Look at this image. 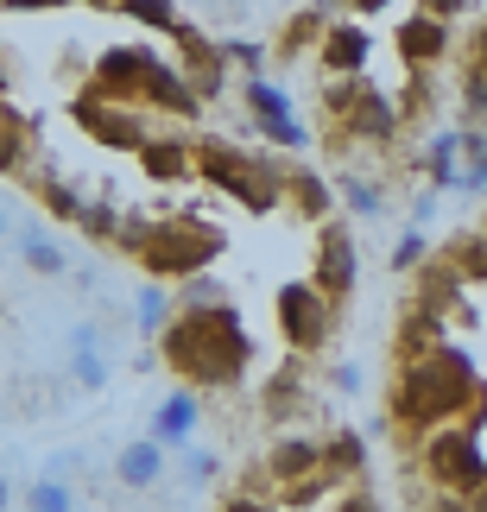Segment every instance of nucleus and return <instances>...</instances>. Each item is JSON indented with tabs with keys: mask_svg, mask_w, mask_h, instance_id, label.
Returning a JSON list of instances; mask_svg holds the SVG:
<instances>
[{
	"mask_svg": "<svg viewBox=\"0 0 487 512\" xmlns=\"http://www.w3.org/2000/svg\"><path fill=\"white\" fill-rule=\"evenodd\" d=\"M487 405V386L475 361L462 348H431L418 354V361L399 367L393 392H386V418H393V430H405V437H431V430L456 424V418H475V411Z\"/></svg>",
	"mask_w": 487,
	"mask_h": 512,
	"instance_id": "f257e3e1",
	"label": "nucleus"
},
{
	"mask_svg": "<svg viewBox=\"0 0 487 512\" xmlns=\"http://www.w3.org/2000/svg\"><path fill=\"white\" fill-rule=\"evenodd\" d=\"M159 361L178 373L190 392L241 386V373L253 361V336H247V323H241V304L178 310V323L159 336Z\"/></svg>",
	"mask_w": 487,
	"mask_h": 512,
	"instance_id": "f03ea898",
	"label": "nucleus"
},
{
	"mask_svg": "<svg viewBox=\"0 0 487 512\" xmlns=\"http://www.w3.org/2000/svg\"><path fill=\"white\" fill-rule=\"evenodd\" d=\"M228 253V234L209 222V215H159V222L146 228V241L133 247V260L152 285H184L209 272Z\"/></svg>",
	"mask_w": 487,
	"mask_h": 512,
	"instance_id": "7ed1b4c3",
	"label": "nucleus"
},
{
	"mask_svg": "<svg viewBox=\"0 0 487 512\" xmlns=\"http://www.w3.org/2000/svg\"><path fill=\"white\" fill-rule=\"evenodd\" d=\"M197 177L209 190L235 196L247 215H272L285 203V171L272 159H260V152L222 140V133H203V140H197Z\"/></svg>",
	"mask_w": 487,
	"mask_h": 512,
	"instance_id": "20e7f679",
	"label": "nucleus"
},
{
	"mask_svg": "<svg viewBox=\"0 0 487 512\" xmlns=\"http://www.w3.org/2000/svg\"><path fill=\"white\" fill-rule=\"evenodd\" d=\"M418 481L469 506L481 487H487L481 430L475 424H443V430H431V437H418Z\"/></svg>",
	"mask_w": 487,
	"mask_h": 512,
	"instance_id": "39448f33",
	"label": "nucleus"
},
{
	"mask_svg": "<svg viewBox=\"0 0 487 512\" xmlns=\"http://www.w3.org/2000/svg\"><path fill=\"white\" fill-rule=\"evenodd\" d=\"M323 108H329V146L336 140H361V146H386L399 133V102L386 89L361 83H323Z\"/></svg>",
	"mask_w": 487,
	"mask_h": 512,
	"instance_id": "423d86ee",
	"label": "nucleus"
},
{
	"mask_svg": "<svg viewBox=\"0 0 487 512\" xmlns=\"http://www.w3.org/2000/svg\"><path fill=\"white\" fill-rule=\"evenodd\" d=\"M336 317L342 310L323 298L310 279H285L279 291H272V323H279V342L291 361H304V354L329 348V336H336Z\"/></svg>",
	"mask_w": 487,
	"mask_h": 512,
	"instance_id": "0eeeda50",
	"label": "nucleus"
},
{
	"mask_svg": "<svg viewBox=\"0 0 487 512\" xmlns=\"http://www.w3.org/2000/svg\"><path fill=\"white\" fill-rule=\"evenodd\" d=\"M260 481H266V494H279L285 506H304V500H317L329 475H323V443L317 437H279L266 449V462H260Z\"/></svg>",
	"mask_w": 487,
	"mask_h": 512,
	"instance_id": "6e6552de",
	"label": "nucleus"
},
{
	"mask_svg": "<svg viewBox=\"0 0 487 512\" xmlns=\"http://www.w3.org/2000/svg\"><path fill=\"white\" fill-rule=\"evenodd\" d=\"M310 285L323 291L329 304H348L355 298V285H361V247H355V234H348V222H329L317 228V253H310Z\"/></svg>",
	"mask_w": 487,
	"mask_h": 512,
	"instance_id": "1a4fd4ad",
	"label": "nucleus"
},
{
	"mask_svg": "<svg viewBox=\"0 0 487 512\" xmlns=\"http://www.w3.org/2000/svg\"><path fill=\"white\" fill-rule=\"evenodd\" d=\"M76 127L89 133L95 146H108V152H133L140 159V146L152 140V127H146V114L140 108H127V102H108V95H95V89H83L76 95Z\"/></svg>",
	"mask_w": 487,
	"mask_h": 512,
	"instance_id": "9d476101",
	"label": "nucleus"
},
{
	"mask_svg": "<svg viewBox=\"0 0 487 512\" xmlns=\"http://www.w3.org/2000/svg\"><path fill=\"white\" fill-rule=\"evenodd\" d=\"M241 102H247L253 127H260L272 146H285V152H304V146H310V127L298 121V108H291V95H285L279 83L253 76V83H241Z\"/></svg>",
	"mask_w": 487,
	"mask_h": 512,
	"instance_id": "9b49d317",
	"label": "nucleus"
},
{
	"mask_svg": "<svg viewBox=\"0 0 487 512\" xmlns=\"http://www.w3.org/2000/svg\"><path fill=\"white\" fill-rule=\"evenodd\" d=\"M317 64H323V83H361L367 64H374V32L355 26V19H329Z\"/></svg>",
	"mask_w": 487,
	"mask_h": 512,
	"instance_id": "f8f14e48",
	"label": "nucleus"
},
{
	"mask_svg": "<svg viewBox=\"0 0 487 512\" xmlns=\"http://www.w3.org/2000/svg\"><path fill=\"white\" fill-rule=\"evenodd\" d=\"M203 430V392H190V386H171L159 411H152V430L146 437L159 443V449H190V437Z\"/></svg>",
	"mask_w": 487,
	"mask_h": 512,
	"instance_id": "ddd939ff",
	"label": "nucleus"
},
{
	"mask_svg": "<svg viewBox=\"0 0 487 512\" xmlns=\"http://www.w3.org/2000/svg\"><path fill=\"white\" fill-rule=\"evenodd\" d=\"M393 51H399V64L412 70V76L418 70H437V57L450 51V26L418 7L412 19H399V26H393Z\"/></svg>",
	"mask_w": 487,
	"mask_h": 512,
	"instance_id": "4468645a",
	"label": "nucleus"
},
{
	"mask_svg": "<svg viewBox=\"0 0 487 512\" xmlns=\"http://www.w3.org/2000/svg\"><path fill=\"white\" fill-rule=\"evenodd\" d=\"M140 171L152 184H197V140H184V133H152L140 146Z\"/></svg>",
	"mask_w": 487,
	"mask_h": 512,
	"instance_id": "2eb2a0df",
	"label": "nucleus"
},
{
	"mask_svg": "<svg viewBox=\"0 0 487 512\" xmlns=\"http://www.w3.org/2000/svg\"><path fill=\"white\" fill-rule=\"evenodd\" d=\"M13 247H19V260H26V272H38V279H64V272H70L64 241H57V234L38 222V215L13 222Z\"/></svg>",
	"mask_w": 487,
	"mask_h": 512,
	"instance_id": "dca6fc26",
	"label": "nucleus"
},
{
	"mask_svg": "<svg viewBox=\"0 0 487 512\" xmlns=\"http://www.w3.org/2000/svg\"><path fill=\"white\" fill-rule=\"evenodd\" d=\"M260 411H266V424L304 418V411H310V373H304V361H285L279 373H272L266 392H260Z\"/></svg>",
	"mask_w": 487,
	"mask_h": 512,
	"instance_id": "f3484780",
	"label": "nucleus"
},
{
	"mask_svg": "<svg viewBox=\"0 0 487 512\" xmlns=\"http://www.w3.org/2000/svg\"><path fill=\"white\" fill-rule=\"evenodd\" d=\"M418 171H424V190H462V127H437L431 140H424V159H418Z\"/></svg>",
	"mask_w": 487,
	"mask_h": 512,
	"instance_id": "a211bd4d",
	"label": "nucleus"
},
{
	"mask_svg": "<svg viewBox=\"0 0 487 512\" xmlns=\"http://www.w3.org/2000/svg\"><path fill=\"white\" fill-rule=\"evenodd\" d=\"M329 190L348 203V215H361V222H380L386 215V184L374 171H361V165H336L329 171Z\"/></svg>",
	"mask_w": 487,
	"mask_h": 512,
	"instance_id": "6ab92c4d",
	"label": "nucleus"
},
{
	"mask_svg": "<svg viewBox=\"0 0 487 512\" xmlns=\"http://www.w3.org/2000/svg\"><path fill=\"white\" fill-rule=\"evenodd\" d=\"M165 475V449L152 443V437H133L121 456H114V481L127 487V494H146V487H159Z\"/></svg>",
	"mask_w": 487,
	"mask_h": 512,
	"instance_id": "aec40b11",
	"label": "nucleus"
},
{
	"mask_svg": "<svg viewBox=\"0 0 487 512\" xmlns=\"http://www.w3.org/2000/svg\"><path fill=\"white\" fill-rule=\"evenodd\" d=\"M323 475H329V481H355V487H361V475H367V437H361V430L336 424V430L323 437Z\"/></svg>",
	"mask_w": 487,
	"mask_h": 512,
	"instance_id": "412c9836",
	"label": "nucleus"
},
{
	"mask_svg": "<svg viewBox=\"0 0 487 512\" xmlns=\"http://www.w3.org/2000/svg\"><path fill=\"white\" fill-rule=\"evenodd\" d=\"M171 323H178V291H171V285H152V279H146L140 291H133V329H140L146 342H159Z\"/></svg>",
	"mask_w": 487,
	"mask_h": 512,
	"instance_id": "4be33fe9",
	"label": "nucleus"
},
{
	"mask_svg": "<svg viewBox=\"0 0 487 512\" xmlns=\"http://www.w3.org/2000/svg\"><path fill=\"white\" fill-rule=\"evenodd\" d=\"M285 203L304 215V222H329V209H336V190H329L323 171H285Z\"/></svg>",
	"mask_w": 487,
	"mask_h": 512,
	"instance_id": "5701e85b",
	"label": "nucleus"
},
{
	"mask_svg": "<svg viewBox=\"0 0 487 512\" xmlns=\"http://www.w3.org/2000/svg\"><path fill=\"white\" fill-rule=\"evenodd\" d=\"M456 298H462V279L443 260H431L418 272V298H412V310H431V317H450L456 310Z\"/></svg>",
	"mask_w": 487,
	"mask_h": 512,
	"instance_id": "b1692460",
	"label": "nucleus"
},
{
	"mask_svg": "<svg viewBox=\"0 0 487 512\" xmlns=\"http://www.w3.org/2000/svg\"><path fill=\"white\" fill-rule=\"evenodd\" d=\"M443 266H450L462 285H469V279H487V228H462L456 241L443 247Z\"/></svg>",
	"mask_w": 487,
	"mask_h": 512,
	"instance_id": "393cba45",
	"label": "nucleus"
},
{
	"mask_svg": "<svg viewBox=\"0 0 487 512\" xmlns=\"http://www.w3.org/2000/svg\"><path fill=\"white\" fill-rule=\"evenodd\" d=\"M19 512H76V487L64 475H32L19 494Z\"/></svg>",
	"mask_w": 487,
	"mask_h": 512,
	"instance_id": "a878e982",
	"label": "nucleus"
},
{
	"mask_svg": "<svg viewBox=\"0 0 487 512\" xmlns=\"http://www.w3.org/2000/svg\"><path fill=\"white\" fill-rule=\"evenodd\" d=\"M38 203H45V215H57V222H70L76 228V215H83L89 196L70 184V177H38Z\"/></svg>",
	"mask_w": 487,
	"mask_h": 512,
	"instance_id": "bb28decb",
	"label": "nucleus"
},
{
	"mask_svg": "<svg viewBox=\"0 0 487 512\" xmlns=\"http://www.w3.org/2000/svg\"><path fill=\"white\" fill-rule=\"evenodd\" d=\"M121 222H127V209H114L108 196H89L83 215H76V228H83L89 241H121Z\"/></svg>",
	"mask_w": 487,
	"mask_h": 512,
	"instance_id": "cd10ccee",
	"label": "nucleus"
},
{
	"mask_svg": "<svg viewBox=\"0 0 487 512\" xmlns=\"http://www.w3.org/2000/svg\"><path fill=\"white\" fill-rule=\"evenodd\" d=\"M114 13L140 19V26H152V32H171V38H178V32L190 26V19H184L178 7H171V0H121V7H114Z\"/></svg>",
	"mask_w": 487,
	"mask_h": 512,
	"instance_id": "c85d7f7f",
	"label": "nucleus"
},
{
	"mask_svg": "<svg viewBox=\"0 0 487 512\" xmlns=\"http://www.w3.org/2000/svg\"><path fill=\"white\" fill-rule=\"evenodd\" d=\"M216 304H235L216 272H197V279H184V285H178V310H216Z\"/></svg>",
	"mask_w": 487,
	"mask_h": 512,
	"instance_id": "c756f323",
	"label": "nucleus"
},
{
	"mask_svg": "<svg viewBox=\"0 0 487 512\" xmlns=\"http://www.w3.org/2000/svg\"><path fill=\"white\" fill-rule=\"evenodd\" d=\"M418 266H431V234H424V228H405L399 247H393V272H418Z\"/></svg>",
	"mask_w": 487,
	"mask_h": 512,
	"instance_id": "7c9ffc66",
	"label": "nucleus"
},
{
	"mask_svg": "<svg viewBox=\"0 0 487 512\" xmlns=\"http://www.w3.org/2000/svg\"><path fill=\"white\" fill-rule=\"evenodd\" d=\"M70 380L83 386V392H102L114 380V367H108V354H70Z\"/></svg>",
	"mask_w": 487,
	"mask_h": 512,
	"instance_id": "2f4dec72",
	"label": "nucleus"
},
{
	"mask_svg": "<svg viewBox=\"0 0 487 512\" xmlns=\"http://www.w3.org/2000/svg\"><path fill=\"white\" fill-rule=\"evenodd\" d=\"M462 121L487 127V76L481 70H462Z\"/></svg>",
	"mask_w": 487,
	"mask_h": 512,
	"instance_id": "473e14b6",
	"label": "nucleus"
},
{
	"mask_svg": "<svg viewBox=\"0 0 487 512\" xmlns=\"http://www.w3.org/2000/svg\"><path fill=\"white\" fill-rule=\"evenodd\" d=\"M222 57H228V70H235V64L247 70V83H253V76L266 70V51L253 45V38H228V45H222Z\"/></svg>",
	"mask_w": 487,
	"mask_h": 512,
	"instance_id": "72a5a7b5",
	"label": "nucleus"
},
{
	"mask_svg": "<svg viewBox=\"0 0 487 512\" xmlns=\"http://www.w3.org/2000/svg\"><path fill=\"white\" fill-rule=\"evenodd\" d=\"M222 462L209 456V449H184V487H216Z\"/></svg>",
	"mask_w": 487,
	"mask_h": 512,
	"instance_id": "f704fd0d",
	"label": "nucleus"
},
{
	"mask_svg": "<svg viewBox=\"0 0 487 512\" xmlns=\"http://www.w3.org/2000/svg\"><path fill=\"white\" fill-rule=\"evenodd\" d=\"M70 354H102V323H76L70 329Z\"/></svg>",
	"mask_w": 487,
	"mask_h": 512,
	"instance_id": "c9c22d12",
	"label": "nucleus"
},
{
	"mask_svg": "<svg viewBox=\"0 0 487 512\" xmlns=\"http://www.w3.org/2000/svg\"><path fill=\"white\" fill-rule=\"evenodd\" d=\"M222 512H285L279 500H266V494H228Z\"/></svg>",
	"mask_w": 487,
	"mask_h": 512,
	"instance_id": "e433bc0d",
	"label": "nucleus"
},
{
	"mask_svg": "<svg viewBox=\"0 0 487 512\" xmlns=\"http://www.w3.org/2000/svg\"><path fill=\"white\" fill-rule=\"evenodd\" d=\"M329 512H380V500L367 494V487H348V494H336V506Z\"/></svg>",
	"mask_w": 487,
	"mask_h": 512,
	"instance_id": "4c0bfd02",
	"label": "nucleus"
},
{
	"mask_svg": "<svg viewBox=\"0 0 487 512\" xmlns=\"http://www.w3.org/2000/svg\"><path fill=\"white\" fill-rule=\"evenodd\" d=\"M462 196H487V159H469V165H462Z\"/></svg>",
	"mask_w": 487,
	"mask_h": 512,
	"instance_id": "58836bf2",
	"label": "nucleus"
},
{
	"mask_svg": "<svg viewBox=\"0 0 487 512\" xmlns=\"http://www.w3.org/2000/svg\"><path fill=\"white\" fill-rule=\"evenodd\" d=\"M462 70H481V76H487V13H481L475 38H469V64H462Z\"/></svg>",
	"mask_w": 487,
	"mask_h": 512,
	"instance_id": "ea45409f",
	"label": "nucleus"
},
{
	"mask_svg": "<svg viewBox=\"0 0 487 512\" xmlns=\"http://www.w3.org/2000/svg\"><path fill=\"white\" fill-rule=\"evenodd\" d=\"M361 386H367V380H361V367H355V361H342V367H336V392H361Z\"/></svg>",
	"mask_w": 487,
	"mask_h": 512,
	"instance_id": "a19ab883",
	"label": "nucleus"
},
{
	"mask_svg": "<svg viewBox=\"0 0 487 512\" xmlns=\"http://www.w3.org/2000/svg\"><path fill=\"white\" fill-rule=\"evenodd\" d=\"M431 209H437V190H418V203H412V228L431 222Z\"/></svg>",
	"mask_w": 487,
	"mask_h": 512,
	"instance_id": "79ce46f5",
	"label": "nucleus"
},
{
	"mask_svg": "<svg viewBox=\"0 0 487 512\" xmlns=\"http://www.w3.org/2000/svg\"><path fill=\"white\" fill-rule=\"evenodd\" d=\"M0 512H13V481L0 475Z\"/></svg>",
	"mask_w": 487,
	"mask_h": 512,
	"instance_id": "37998d69",
	"label": "nucleus"
},
{
	"mask_svg": "<svg viewBox=\"0 0 487 512\" xmlns=\"http://www.w3.org/2000/svg\"><path fill=\"white\" fill-rule=\"evenodd\" d=\"M7 234H13V215H7V203H0V241H7Z\"/></svg>",
	"mask_w": 487,
	"mask_h": 512,
	"instance_id": "c03bdc74",
	"label": "nucleus"
},
{
	"mask_svg": "<svg viewBox=\"0 0 487 512\" xmlns=\"http://www.w3.org/2000/svg\"><path fill=\"white\" fill-rule=\"evenodd\" d=\"M469 512H487V487H481V494H475V500H469Z\"/></svg>",
	"mask_w": 487,
	"mask_h": 512,
	"instance_id": "a18cd8bd",
	"label": "nucleus"
}]
</instances>
